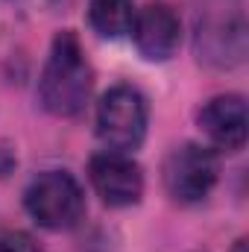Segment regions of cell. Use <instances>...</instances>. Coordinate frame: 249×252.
Segmentation results:
<instances>
[{
  "label": "cell",
  "instance_id": "9",
  "mask_svg": "<svg viewBox=\"0 0 249 252\" xmlns=\"http://www.w3.org/2000/svg\"><path fill=\"white\" fill-rule=\"evenodd\" d=\"M135 3L132 0H91L88 3V24L103 38H124L135 24Z\"/></svg>",
  "mask_w": 249,
  "mask_h": 252
},
{
  "label": "cell",
  "instance_id": "2",
  "mask_svg": "<svg viewBox=\"0 0 249 252\" xmlns=\"http://www.w3.org/2000/svg\"><path fill=\"white\" fill-rule=\"evenodd\" d=\"M24 205L41 229L62 232V229H70L82 220L85 190L70 173L47 170L30 182V188L24 193Z\"/></svg>",
  "mask_w": 249,
  "mask_h": 252
},
{
  "label": "cell",
  "instance_id": "3",
  "mask_svg": "<svg viewBox=\"0 0 249 252\" xmlns=\"http://www.w3.org/2000/svg\"><path fill=\"white\" fill-rule=\"evenodd\" d=\"M150 109L138 88L115 85L103 94L97 106V135L106 150L112 153H132L144 144Z\"/></svg>",
  "mask_w": 249,
  "mask_h": 252
},
{
  "label": "cell",
  "instance_id": "6",
  "mask_svg": "<svg viewBox=\"0 0 249 252\" xmlns=\"http://www.w3.org/2000/svg\"><path fill=\"white\" fill-rule=\"evenodd\" d=\"M129 35L135 38V47L147 62H167L179 50L182 21L173 12V6L156 0L135 12V24Z\"/></svg>",
  "mask_w": 249,
  "mask_h": 252
},
{
  "label": "cell",
  "instance_id": "5",
  "mask_svg": "<svg viewBox=\"0 0 249 252\" xmlns=\"http://www.w3.org/2000/svg\"><path fill=\"white\" fill-rule=\"evenodd\" d=\"M88 179L97 196L112 208H129L144 196V173L129 153H97L88 161Z\"/></svg>",
  "mask_w": 249,
  "mask_h": 252
},
{
  "label": "cell",
  "instance_id": "4",
  "mask_svg": "<svg viewBox=\"0 0 249 252\" xmlns=\"http://www.w3.org/2000/svg\"><path fill=\"white\" fill-rule=\"evenodd\" d=\"M220 179V161L211 147L182 144L164 161V188L176 202H199L205 199Z\"/></svg>",
  "mask_w": 249,
  "mask_h": 252
},
{
  "label": "cell",
  "instance_id": "8",
  "mask_svg": "<svg viewBox=\"0 0 249 252\" xmlns=\"http://www.w3.org/2000/svg\"><path fill=\"white\" fill-rule=\"evenodd\" d=\"M199 62L211 67H235L247 56V30L244 21H205L196 32Z\"/></svg>",
  "mask_w": 249,
  "mask_h": 252
},
{
  "label": "cell",
  "instance_id": "11",
  "mask_svg": "<svg viewBox=\"0 0 249 252\" xmlns=\"http://www.w3.org/2000/svg\"><path fill=\"white\" fill-rule=\"evenodd\" d=\"M232 252H247V238H241V241L235 244V250H232Z\"/></svg>",
  "mask_w": 249,
  "mask_h": 252
},
{
  "label": "cell",
  "instance_id": "7",
  "mask_svg": "<svg viewBox=\"0 0 249 252\" xmlns=\"http://www.w3.org/2000/svg\"><path fill=\"white\" fill-rule=\"evenodd\" d=\"M247 103L241 94L211 97L199 112V129L205 138L226 153H238L247 144Z\"/></svg>",
  "mask_w": 249,
  "mask_h": 252
},
{
  "label": "cell",
  "instance_id": "10",
  "mask_svg": "<svg viewBox=\"0 0 249 252\" xmlns=\"http://www.w3.org/2000/svg\"><path fill=\"white\" fill-rule=\"evenodd\" d=\"M0 252H41V247L24 232H9L0 235Z\"/></svg>",
  "mask_w": 249,
  "mask_h": 252
},
{
  "label": "cell",
  "instance_id": "1",
  "mask_svg": "<svg viewBox=\"0 0 249 252\" xmlns=\"http://www.w3.org/2000/svg\"><path fill=\"white\" fill-rule=\"evenodd\" d=\"M91 91H94V67L85 59L76 32L62 30L50 44V56L38 79L41 106L56 118H76L85 112Z\"/></svg>",
  "mask_w": 249,
  "mask_h": 252
}]
</instances>
